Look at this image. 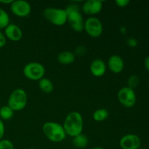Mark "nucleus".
<instances>
[{
  "mask_svg": "<svg viewBox=\"0 0 149 149\" xmlns=\"http://www.w3.org/2000/svg\"><path fill=\"white\" fill-rule=\"evenodd\" d=\"M144 65H145V68H146L147 71H149V56L146 57L144 60Z\"/></svg>",
  "mask_w": 149,
  "mask_h": 149,
  "instance_id": "bb28decb",
  "label": "nucleus"
},
{
  "mask_svg": "<svg viewBox=\"0 0 149 149\" xmlns=\"http://www.w3.org/2000/svg\"><path fill=\"white\" fill-rule=\"evenodd\" d=\"M90 71L91 74L95 77H101L106 74V65L101 59L96 58L93 60L90 65Z\"/></svg>",
  "mask_w": 149,
  "mask_h": 149,
  "instance_id": "4468645a",
  "label": "nucleus"
},
{
  "mask_svg": "<svg viewBox=\"0 0 149 149\" xmlns=\"http://www.w3.org/2000/svg\"><path fill=\"white\" fill-rule=\"evenodd\" d=\"M14 115V111L7 105L0 108V117L3 120H9Z\"/></svg>",
  "mask_w": 149,
  "mask_h": 149,
  "instance_id": "6ab92c4d",
  "label": "nucleus"
},
{
  "mask_svg": "<svg viewBox=\"0 0 149 149\" xmlns=\"http://www.w3.org/2000/svg\"><path fill=\"white\" fill-rule=\"evenodd\" d=\"M130 1L129 0H117L115 1V4L119 7H125L130 4Z\"/></svg>",
  "mask_w": 149,
  "mask_h": 149,
  "instance_id": "b1692460",
  "label": "nucleus"
},
{
  "mask_svg": "<svg viewBox=\"0 0 149 149\" xmlns=\"http://www.w3.org/2000/svg\"><path fill=\"white\" fill-rule=\"evenodd\" d=\"M6 42H7L6 36H4V33H2V32L0 31V49L5 46Z\"/></svg>",
  "mask_w": 149,
  "mask_h": 149,
  "instance_id": "393cba45",
  "label": "nucleus"
},
{
  "mask_svg": "<svg viewBox=\"0 0 149 149\" xmlns=\"http://www.w3.org/2000/svg\"><path fill=\"white\" fill-rule=\"evenodd\" d=\"M43 16L48 22L56 26H63L67 22L66 12L63 9L47 7L44 10Z\"/></svg>",
  "mask_w": 149,
  "mask_h": 149,
  "instance_id": "39448f33",
  "label": "nucleus"
},
{
  "mask_svg": "<svg viewBox=\"0 0 149 149\" xmlns=\"http://www.w3.org/2000/svg\"><path fill=\"white\" fill-rule=\"evenodd\" d=\"M13 1V0H0V3L1 4H11L12 2Z\"/></svg>",
  "mask_w": 149,
  "mask_h": 149,
  "instance_id": "cd10ccee",
  "label": "nucleus"
},
{
  "mask_svg": "<svg viewBox=\"0 0 149 149\" xmlns=\"http://www.w3.org/2000/svg\"><path fill=\"white\" fill-rule=\"evenodd\" d=\"M93 149H105V148H102V147H100V146H97V147H95V148H93Z\"/></svg>",
  "mask_w": 149,
  "mask_h": 149,
  "instance_id": "c85d7f7f",
  "label": "nucleus"
},
{
  "mask_svg": "<svg viewBox=\"0 0 149 149\" xmlns=\"http://www.w3.org/2000/svg\"><path fill=\"white\" fill-rule=\"evenodd\" d=\"M4 36L13 42H18L23 37V31L18 26L10 23L4 29Z\"/></svg>",
  "mask_w": 149,
  "mask_h": 149,
  "instance_id": "f8f14e48",
  "label": "nucleus"
},
{
  "mask_svg": "<svg viewBox=\"0 0 149 149\" xmlns=\"http://www.w3.org/2000/svg\"><path fill=\"white\" fill-rule=\"evenodd\" d=\"M84 121L82 116L77 111H72L68 113L64 120L63 127L66 135L75 137L82 133Z\"/></svg>",
  "mask_w": 149,
  "mask_h": 149,
  "instance_id": "f257e3e1",
  "label": "nucleus"
},
{
  "mask_svg": "<svg viewBox=\"0 0 149 149\" xmlns=\"http://www.w3.org/2000/svg\"><path fill=\"white\" fill-rule=\"evenodd\" d=\"M127 44L128 45V46L130 47H135L138 45V42L135 38L130 37L127 40Z\"/></svg>",
  "mask_w": 149,
  "mask_h": 149,
  "instance_id": "5701e85b",
  "label": "nucleus"
},
{
  "mask_svg": "<svg viewBox=\"0 0 149 149\" xmlns=\"http://www.w3.org/2000/svg\"><path fill=\"white\" fill-rule=\"evenodd\" d=\"M148 84H149V81H148Z\"/></svg>",
  "mask_w": 149,
  "mask_h": 149,
  "instance_id": "2f4dec72",
  "label": "nucleus"
},
{
  "mask_svg": "<svg viewBox=\"0 0 149 149\" xmlns=\"http://www.w3.org/2000/svg\"><path fill=\"white\" fill-rule=\"evenodd\" d=\"M28 103V95L24 90L17 88L13 90L9 97L7 106L14 111H20L25 109Z\"/></svg>",
  "mask_w": 149,
  "mask_h": 149,
  "instance_id": "20e7f679",
  "label": "nucleus"
},
{
  "mask_svg": "<svg viewBox=\"0 0 149 149\" xmlns=\"http://www.w3.org/2000/svg\"><path fill=\"white\" fill-rule=\"evenodd\" d=\"M38 85H39L41 91L43 92L44 93H46V94L51 93L54 90L53 83L49 79L47 78H44L43 77L42 79H41L39 81Z\"/></svg>",
  "mask_w": 149,
  "mask_h": 149,
  "instance_id": "dca6fc26",
  "label": "nucleus"
},
{
  "mask_svg": "<svg viewBox=\"0 0 149 149\" xmlns=\"http://www.w3.org/2000/svg\"><path fill=\"white\" fill-rule=\"evenodd\" d=\"M109 111L106 109H97L93 113V118L95 122H101L106 120L109 117Z\"/></svg>",
  "mask_w": 149,
  "mask_h": 149,
  "instance_id": "a211bd4d",
  "label": "nucleus"
},
{
  "mask_svg": "<svg viewBox=\"0 0 149 149\" xmlns=\"http://www.w3.org/2000/svg\"><path fill=\"white\" fill-rule=\"evenodd\" d=\"M140 79L139 77L137 75H131L130 77L128 78L127 79V87L130 88L134 90L135 88H136L138 87V85L139 84Z\"/></svg>",
  "mask_w": 149,
  "mask_h": 149,
  "instance_id": "412c9836",
  "label": "nucleus"
},
{
  "mask_svg": "<svg viewBox=\"0 0 149 149\" xmlns=\"http://www.w3.org/2000/svg\"><path fill=\"white\" fill-rule=\"evenodd\" d=\"M117 98L119 103L126 108L133 107L137 102V96L135 90L128 87H123L119 90Z\"/></svg>",
  "mask_w": 149,
  "mask_h": 149,
  "instance_id": "0eeeda50",
  "label": "nucleus"
},
{
  "mask_svg": "<svg viewBox=\"0 0 149 149\" xmlns=\"http://www.w3.org/2000/svg\"><path fill=\"white\" fill-rule=\"evenodd\" d=\"M57 60L62 65H71L75 61V55L71 51H63L58 54Z\"/></svg>",
  "mask_w": 149,
  "mask_h": 149,
  "instance_id": "2eb2a0df",
  "label": "nucleus"
},
{
  "mask_svg": "<svg viewBox=\"0 0 149 149\" xmlns=\"http://www.w3.org/2000/svg\"><path fill=\"white\" fill-rule=\"evenodd\" d=\"M139 149H146V148H140Z\"/></svg>",
  "mask_w": 149,
  "mask_h": 149,
  "instance_id": "c756f323",
  "label": "nucleus"
},
{
  "mask_svg": "<svg viewBox=\"0 0 149 149\" xmlns=\"http://www.w3.org/2000/svg\"><path fill=\"white\" fill-rule=\"evenodd\" d=\"M103 9V2L100 0H88L83 4L82 12L88 15H95L100 13Z\"/></svg>",
  "mask_w": 149,
  "mask_h": 149,
  "instance_id": "9b49d317",
  "label": "nucleus"
},
{
  "mask_svg": "<svg viewBox=\"0 0 149 149\" xmlns=\"http://www.w3.org/2000/svg\"><path fill=\"white\" fill-rule=\"evenodd\" d=\"M25 77L32 81H39L45 74V68L42 64L37 62H31L26 64L23 70Z\"/></svg>",
  "mask_w": 149,
  "mask_h": 149,
  "instance_id": "423d86ee",
  "label": "nucleus"
},
{
  "mask_svg": "<svg viewBox=\"0 0 149 149\" xmlns=\"http://www.w3.org/2000/svg\"><path fill=\"white\" fill-rule=\"evenodd\" d=\"M4 132H5V126H4V124L2 120L0 119V141L4 138Z\"/></svg>",
  "mask_w": 149,
  "mask_h": 149,
  "instance_id": "a878e982",
  "label": "nucleus"
},
{
  "mask_svg": "<svg viewBox=\"0 0 149 149\" xmlns=\"http://www.w3.org/2000/svg\"><path fill=\"white\" fill-rule=\"evenodd\" d=\"M119 146L122 149H139L141 141L135 134H127L122 137L119 141Z\"/></svg>",
  "mask_w": 149,
  "mask_h": 149,
  "instance_id": "9d476101",
  "label": "nucleus"
},
{
  "mask_svg": "<svg viewBox=\"0 0 149 149\" xmlns=\"http://www.w3.org/2000/svg\"><path fill=\"white\" fill-rule=\"evenodd\" d=\"M108 67L113 74H119L124 69L125 63L121 56L118 55H113L108 61Z\"/></svg>",
  "mask_w": 149,
  "mask_h": 149,
  "instance_id": "ddd939ff",
  "label": "nucleus"
},
{
  "mask_svg": "<svg viewBox=\"0 0 149 149\" xmlns=\"http://www.w3.org/2000/svg\"><path fill=\"white\" fill-rule=\"evenodd\" d=\"M84 30L90 37L97 38L101 36L103 28L101 21L97 17H90L84 21Z\"/></svg>",
  "mask_w": 149,
  "mask_h": 149,
  "instance_id": "6e6552de",
  "label": "nucleus"
},
{
  "mask_svg": "<svg viewBox=\"0 0 149 149\" xmlns=\"http://www.w3.org/2000/svg\"><path fill=\"white\" fill-rule=\"evenodd\" d=\"M0 149H14V145L10 140L2 139L0 141Z\"/></svg>",
  "mask_w": 149,
  "mask_h": 149,
  "instance_id": "4be33fe9",
  "label": "nucleus"
},
{
  "mask_svg": "<svg viewBox=\"0 0 149 149\" xmlns=\"http://www.w3.org/2000/svg\"><path fill=\"white\" fill-rule=\"evenodd\" d=\"M65 10L67 14V22H68L71 29L76 32L84 31V21L79 6L76 4H70Z\"/></svg>",
  "mask_w": 149,
  "mask_h": 149,
  "instance_id": "7ed1b4c3",
  "label": "nucleus"
},
{
  "mask_svg": "<svg viewBox=\"0 0 149 149\" xmlns=\"http://www.w3.org/2000/svg\"><path fill=\"white\" fill-rule=\"evenodd\" d=\"M10 24V17L7 12L0 8V29H4Z\"/></svg>",
  "mask_w": 149,
  "mask_h": 149,
  "instance_id": "aec40b11",
  "label": "nucleus"
},
{
  "mask_svg": "<svg viewBox=\"0 0 149 149\" xmlns=\"http://www.w3.org/2000/svg\"><path fill=\"white\" fill-rule=\"evenodd\" d=\"M42 132L49 141L53 143H61L66 137L63 125L55 122H45L42 127Z\"/></svg>",
  "mask_w": 149,
  "mask_h": 149,
  "instance_id": "f03ea898",
  "label": "nucleus"
},
{
  "mask_svg": "<svg viewBox=\"0 0 149 149\" xmlns=\"http://www.w3.org/2000/svg\"><path fill=\"white\" fill-rule=\"evenodd\" d=\"M29 149H34V148H29Z\"/></svg>",
  "mask_w": 149,
  "mask_h": 149,
  "instance_id": "7c9ffc66",
  "label": "nucleus"
},
{
  "mask_svg": "<svg viewBox=\"0 0 149 149\" xmlns=\"http://www.w3.org/2000/svg\"><path fill=\"white\" fill-rule=\"evenodd\" d=\"M10 10L15 15L24 17L30 15L31 7L28 1L24 0H16L13 1L10 4Z\"/></svg>",
  "mask_w": 149,
  "mask_h": 149,
  "instance_id": "1a4fd4ad",
  "label": "nucleus"
},
{
  "mask_svg": "<svg viewBox=\"0 0 149 149\" xmlns=\"http://www.w3.org/2000/svg\"><path fill=\"white\" fill-rule=\"evenodd\" d=\"M88 143V138L86 135H83L82 133L74 137V139H73V144L74 145V146L78 148H86Z\"/></svg>",
  "mask_w": 149,
  "mask_h": 149,
  "instance_id": "f3484780",
  "label": "nucleus"
}]
</instances>
